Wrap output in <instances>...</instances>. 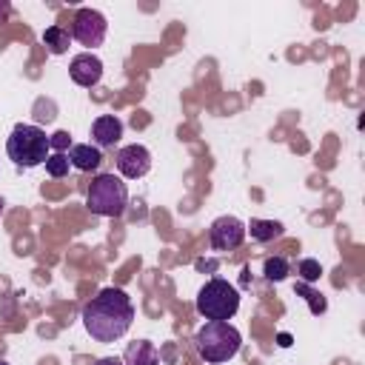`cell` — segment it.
<instances>
[{
  "mask_svg": "<svg viewBox=\"0 0 365 365\" xmlns=\"http://www.w3.org/2000/svg\"><path fill=\"white\" fill-rule=\"evenodd\" d=\"M134 322V305L123 288H103L86 308L83 325L97 342L120 339Z\"/></svg>",
  "mask_w": 365,
  "mask_h": 365,
  "instance_id": "1",
  "label": "cell"
},
{
  "mask_svg": "<svg viewBox=\"0 0 365 365\" xmlns=\"http://www.w3.org/2000/svg\"><path fill=\"white\" fill-rule=\"evenodd\" d=\"M6 151L17 168H34V165H43L48 160L51 145H48V137L40 125L20 123L11 128V134L6 140Z\"/></svg>",
  "mask_w": 365,
  "mask_h": 365,
  "instance_id": "2",
  "label": "cell"
},
{
  "mask_svg": "<svg viewBox=\"0 0 365 365\" xmlns=\"http://www.w3.org/2000/svg\"><path fill=\"white\" fill-rule=\"evenodd\" d=\"M194 342H197L200 356H202L205 362H214V365H217V362H228L231 356H237V351H240V345H242V336H240V331H237L231 322L208 319V322L197 331Z\"/></svg>",
  "mask_w": 365,
  "mask_h": 365,
  "instance_id": "3",
  "label": "cell"
},
{
  "mask_svg": "<svg viewBox=\"0 0 365 365\" xmlns=\"http://www.w3.org/2000/svg\"><path fill=\"white\" fill-rule=\"evenodd\" d=\"M128 202V188L117 174H97L88 185L86 205L100 217H120Z\"/></svg>",
  "mask_w": 365,
  "mask_h": 365,
  "instance_id": "4",
  "label": "cell"
},
{
  "mask_svg": "<svg viewBox=\"0 0 365 365\" xmlns=\"http://www.w3.org/2000/svg\"><path fill=\"white\" fill-rule=\"evenodd\" d=\"M240 308V291L228 282V279H208L200 294H197V311L205 317V319H220V322H228Z\"/></svg>",
  "mask_w": 365,
  "mask_h": 365,
  "instance_id": "5",
  "label": "cell"
},
{
  "mask_svg": "<svg viewBox=\"0 0 365 365\" xmlns=\"http://www.w3.org/2000/svg\"><path fill=\"white\" fill-rule=\"evenodd\" d=\"M106 31H108V23H106V17H103L97 9H77V11H74L71 37H74L80 46L97 48V46L106 40Z\"/></svg>",
  "mask_w": 365,
  "mask_h": 365,
  "instance_id": "6",
  "label": "cell"
},
{
  "mask_svg": "<svg viewBox=\"0 0 365 365\" xmlns=\"http://www.w3.org/2000/svg\"><path fill=\"white\" fill-rule=\"evenodd\" d=\"M208 240H211V248L214 251H234L240 248V242L245 240V222L225 214V217H217L208 228Z\"/></svg>",
  "mask_w": 365,
  "mask_h": 365,
  "instance_id": "7",
  "label": "cell"
},
{
  "mask_svg": "<svg viewBox=\"0 0 365 365\" xmlns=\"http://www.w3.org/2000/svg\"><path fill=\"white\" fill-rule=\"evenodd\" d=\"M151 168V151L140 143H131V145H123L117 151V171L128 180H137V177H145Z\"/></svg>",
  "mask_w": 365,
  "mask_h": 365,
  "instance_id": "8",
  "label": "cell"
},
{
  "mask_svg": "<svg viewBox=\"0 0 365 365\" xmlns=\"http://www.w3.org/2000/svg\"><path fill=\"white\" fill-rule=\"evenodd\" d=\"M68 74H71V80H74L77 86L91 88V86H97V83H100V77H103V60H100V57H94L91 51H83V54L71 57Z\"/></svg>",
  "mask_w": 365,
  "mask_h": 365,
  "instance_id": "9",
  "label": "cell"
},
{
  "mask_svg": "<svg viewBox=\"0 0 365 365\" xmlns=\"http://www.w3.org/2000/svg\"><path fill=\"white\" fill-rule=\"evenodd\" d=\"M120 137H123V123L114 114H100L91 123V140L97 143V148H111Z\"/></svg>",
  "mask_w": 365,
  "mask_h": 365,
  "instance_id": "10",
  "label": "cell"
},
{
  "mask_svg": "<svg viewBox=\"0 0 365 365\" xmlns=\"http://www.w3.org/2000/svg\"><path fill=\"white\" fill-rule=\"evenodd\" d=\"M123 365H160V351L154 342L148 339H137L125 348L123 354Z\"/></svg>",
  "mask_w": 365,
  "mask_h": 365,
  "instance_id": "11",
  "label": "cell"
},
{
  "mask_svg": "<svg viewBox=\"0 0 365 365\" xmlns=\"http://www.w3.org/2000/svg\"><path fill=\"white\" fill-rule=\"evenodd\" d=\"M68 163H71L74 168H80V171H94V168H100L103 154H100V148L91 145V143H77V145L68 148Z\"/></svg>",
  "mask_w": 365,
  "mask_h": 365,
  "instance_id": "12",
  "label": "cell"
},
{
  "mask_svg": "<svg viewBox=\"0 0 365 365\" xmlns=\"http://www.w3.org/2000/svg\"><path fill=\"white\" fill-rule=\"evenodd\" d=\"M245 234H251V240H257V242H268V240H277L282 234V222H277V220H251L245 225Z\"/></svg>",
  "mask_w": 365,
  "mask_h": 365,
  "instance_id": "13",
  "label": "cell"
},
{
  "mask_svg": "<svg viewBox=\"0 0 365 365\" xmlns=\"http://www.w3.org/2000/svg\"><path fill=\"white\" fill-rule=\"evenodd\" d=\"M43 43L48 46L51 54H63V51L68 48V43H71V31L63 29V26H48V29L43 31Z\"/></svg>",
  "mask_w": 365,
  "mask_h": 365,
  "instance_id": "14",
  "label": "cell"
},
{
  "mask_svg": "<svg viewBox=\"0 0 365 365\" xmlns=\"http://www.w3.org/2000/svg\"><path fill=\"white\" fill-rule=\"evenodd\" d=\"M262 274H265L271 282H279V279H285V277H288V262H285L282 257H268V259H265Z\"/></svg>",
  "mask_w": 365,
  "mask_h": 365,
  "instance_id": "15",
  "label": "cell"
},
{
  "mask_svg": "<svg viewBox=\"0 0 365 365\" xmlns=\"http://www.w3.org/2000/svg\"><path fill=\"white\" fill-rule=\"evenodd\" d=\"M68 154H60V151H51L48 154V160H46V171L51 174V177H66L68 174Z\"/></svg>",
  "mask_w": 365,
  "mask_h": 365,
  "instance_id": "16",
  "label": "cell"
},
{
  "mask_svg": "<svg viewBox=\"0 0 365 365\" xmlns=\"http://www.w3.org/2000/svg\"><path fill=\"white\" fill-rule=\"evenodd\" d=\"M297 294H302V297L311 302V314H322V311H325V299H322V294L311 291L305 282H299V285H297Z\"/></svg>",
  "mask_w": 365,
  "mask_h": 365,
  "instance_id": "17",
  "label": "cell"
},
{
  "mask_svg": "<svg viewBox=\"0 0 365 365\" xmlns=\"http://www.w3.org/2000/svg\"><path fill=\"white\" fill-rule=\"evenodd\" d=\"M319 274H322V268H319L317 259H302V262H299V277H302L305 282H317Z\"/></svg>",
  "mask_w": 365,
  "mask_h": 365,
  "instance_id": "18",
  "label": "cell"
},
{
  "mask_svg": "<svg viewBox=\"0 0 365 365\" xmlns=\"http://www.w3.org/2000/svg\"><path fill=\"white\" fill-rule=\"evenodd\" d=\"M48 145H51V151L66 154V148H71V137H68V131H57V134H51V137H48Z\"/></svg>",
  "mask_w": 365,
  "mask_h": 365,
  "instance_id": "19",
  "label": "cell"
},
{
  "mask_svg": "<svg viewBox=\"0 0 365 365\" xmlns=\"http://www.w3.org/2000/svg\"><path fill=\"white\" fill-rule=\"evenodd\" d=\"M94 365H123L120 359H114V356H103V359H97Z\"/></svg>",
  "mask_w": 365,
  "mask_h": 365,
  "instance_id": "20",
  "label": "cell"
},
{
  "mask_svg": "<svg viewBox=\"0 0 365 365\" xmlns=\"http://www.w3.org/2000/svg\"><path fill=\"white\" fill-rule=\"evenodd\" d=\"M277 342H279L282 348H288V345H291V334H279V336H277Z\"/></svg>",
  "mask_w": 365,
  "mask_h": 365,
  "instance_id": "21",
  "label": "cell"
},
{
  "mask_svg": "<svg viewBox=\"0 0 365 365\" xmlns=\"http://www.w3.org/2000/svg\"><path fill=\"white\" fill-rule=\"evenodd\" d=\"M6 14H9V3H6V0H0V20H3Z\"/></svg>",
  "mask_w": 365,
  "mask_h": 365,
  "instance_id": "22",
  "label": "cell"
},
{
  "mask_svg": "<svg viewBox=\"0 0 365 365\" xmlns=\"http://www.w3.org/2000/svg\"><path fill=\"white\" fill-rule=\"evenodd\" d=\"M3 205H6V202H3V197H0V214H3Z\"/></svg>",
  "mask_w": 365,
  "mask_h": 365,
  "instance_id": "23",
  "label": "cell"
},
{
  "mask_svg": "<svg viewBox=\"0 0 365 365\" xmlns=\"http://www.w3.org/2000/svg\"><path fill=\"white\" fill-rule=\"evenodd\" d=\"M0 365H9V362H6V359H0Z\"/></svg>",
  "mask_w": 365,
  "mask_h": 365,
  "instance_id": "24",
  "label": "cell"
}]
</instances>
